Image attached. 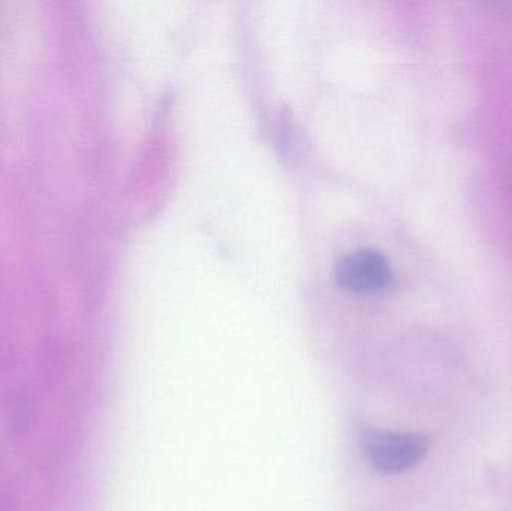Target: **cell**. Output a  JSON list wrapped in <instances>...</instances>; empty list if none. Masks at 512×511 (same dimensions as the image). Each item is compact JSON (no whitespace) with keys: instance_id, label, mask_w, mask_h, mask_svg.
<instances>
[{"instance_id":"6da1fadb","label":"cell","mask_w":512,"mask_h":511,"mask_svg":"<svg viewBox=\"0 0 512 511\" xmlns=\"http://www.w3.org/2000/svg\"><path fill=\"white\" fill-rule=\"evenodd\" d=\"M429 437L423 434L369 429L363 435L367 461L382 474H402L420 464L429 452Z\"/></svg>"},{"instance_id":"7a4b0ae2","label":"cell","mask_w":512,"mask_h":511,"mask_svg":"<svg viewBox=\"0 0 512 511\" xmlns=\"http://www.w3.org/2000/svg\"><path fill=\"white\" fill-rule=\"evenodd\" d=\"M334 278L349 293L375 294L387 290L393 282L390 261L373 249H358L337 261Z\"/></svg>"}]
</instances>
